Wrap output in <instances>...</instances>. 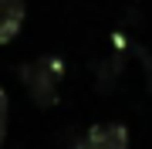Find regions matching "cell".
I'll return each instance as SVG.
<instances>
[{"label": "cell", "instance_id": "cell-2", "mask_svg": "<svg viewBox=\"0 0 152 149\" xmlns=\"http://www.w3.org/2000/svg\"><path fill=\"white\" fill-rule=\"evenodd\" d=\"M129 146L132 139L122 122H98V126L85 129L75 142V149H129Z\"/></svg>", "mask_w": 152, "mask_h": 149}, {"label": "cell", "instance_id": "cell-4", "mask_svg": "<svg viewBox=\"0 0 152 149\" xmlns=\"http://www.w3.org/2000/svg\"><path fill=\"white\" fill-rule=\"evenodd\" d=\"M7 126H10V98H7V88H0V146L7 139Z\"/></svg>", "mask_w": 152, "mask_h": 149}, {"label": "cell", "instance_id": "cell-1", "mask_svg": "<svg viewBox=\"0 0 152 149\" xmlns=\"http://www.w3.org/2000/svg\"><path fill=\"white\" fill-rule=\"evenodd\" d=\"M17 78H20V85L27 88L31 102L37 109H51V105H58V92H61V81H64V58L37 54L17 68Z\"/></svg>", "mask_w": 152, "mask_h": 149}, {"label": "cell", "instance_id": "cell-3", "mask_svg": "<svg viewBox=\"0 0 152 149\" xmlns=\"http://www.w3.org/2000/svg\"><path fill=\"white\" fill-rule=\"evenodd\" d=\"M27 21V0H0V48L10 44Z\"/></svg>", "mask_w": 152, "mask_h": 149}]
</instances>
